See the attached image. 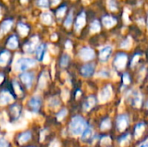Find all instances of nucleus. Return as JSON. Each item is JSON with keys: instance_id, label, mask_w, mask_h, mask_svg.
<instances>
[{"instance_id": "obj_1", "label": "nucleus", "mask_w": 148, "mask_h": 147, "mask_svg": "<svg viewBox=\"0 0 148 147\" xmlns=\"http://www.w3.org/2000/svg\"><path fill=\"white\" fill-rule=\"evenodd\" d=\"M88 126L86 120L82 116H75L69 124V131L74 136H80L83 133L84 130Z\"/></svg>"}, {"instance_id": "obj_2", "label": "nucleus", "mask_w": 148, "mask_h": 147, "mask_svg": "<svg viewBox=\"0 0 148 147\" xmlns=\"http://www.w3.org/2000/svg\"><path fill=\"white\" fill-rule=\"evenodd\" d=\"M36 62L31 58H20L16 60L13 68L16 71H25L32 67H34Z\"/></svg>"}, {"instance_id": "obj_3", "label": "nucleus", "mask_w": 148, "mask_h": 147, "mask_svg": "<svg viewBox=\"0 0 148 147\" xmlns=\"http://www.w3.org/2000/svg\"><path fill=\"white\" fill-rule=\"evenodd\" d=\"M112 96H113L112 87H111V85H107L99 93V95H98L99 102L100 103H106L111 100Z\"/></svg>"}, {"instance_id": "obj_4", "label": "nucleus", "mask_w": 148, "mask_h": 147, "mask_svg": "<svg viewBox=\"0 0 148 147\" xmlns=\"http://www.w3.org/2000/svg\"><path fill=\"white\" fill-rule=\"evenodd\" d=\"M129 98V101L131 102L132 106L135 107H140L142 103V95L138 91H130L127 94Z\"/></svg>"}, {"instance_id": "obj_5", "label": "nucleus", "mask_w": 148, "mask_h": 147, "mask_svg": "<svg viewBox=\"0 0 148 147\" xmlns=\"http://www.w3.org/2000/svg\"><path fill=\"white\" fill-rule=\"evenodd\" d=\"M127 62V55L124 53H120L118 54L114 61V64L115 68L119 70H122L125 68Z\"/></svg>"}, {"instance_id": "obj_6", "label": "nucleus", "mask_w": 148, "mask_h": 147, "mask_svg": "<svg viewBox=\"0 0 148 147\" xmlns=\"http://www.w3.org/2000/svg\"><path fill=\"white\" fill-rule=\"evenodd\" d=\"M128 124H129V120L127 114H121L118 116L116 120V125L120 132H124L128 126Z\"/></svg>"}, {"instance_id": "obj_7", "label": "nucleus", "mask_w": 148, "mask_h": 147, "mask_svg": "<svg viewBox=\"0 0 148 147\" xmlns=\"http://www.w3.org/2000/svg\"><path fill=\"white\" fill-rule=\"evenodd\" d=\"M79 55H80V57L83 61L87 62V61H90V60L94 59L95 54V51L91 48H89V47H84V48H82L80 50Z\"/></svg>"}, {"instance_id": "obj_8", "label": "nucleus", "mask_w": 148, "mask_h": 147, "mask_svg": "<svg viewBox=\"0 0 148 147\" xmlns=\"http://www.w3.org/2000/svg\"><path fill=\"white\" fill-rule=\"evenodd\" d=\"M112 47L108 45V46H105L103 47L102 49H100V52H99V59L101 62H107L109 58H110V55L112 54Z\"/></svg>"}, {"instance_id": "obj_9", "label": "nucleus", "mask_w": 148, "mask_h": 147, "mask_svg": "<svg viewBox=\"0 0 148 147\" xmlns=\"http://www.w3.org/2000/svg\"><path fill=\"white\" fill-rule=\"evenodd\" d=\"M95 66L94 63H87V64L83 65L81 69V73H82V76L90 77L91 75H93V74L95 72Z\"/></svg>"}, {"instance_id": "obj_10", "label": "nucleus", "mask_w": 148, "mask_h": 147, "mask_svg": "<svg viewBox=\"0 0 148 147\" xmlns=\"http://www.w3.org/2000/svg\"><path fill=\"white\" fill-rule=\"evenodd\" d=\"M22 81L26 85V87L28 88H30L31 85H32V82H33V79H34V76L31 73H23L20 76Z\"/></svg>"}, {"instance_id": "obj_11", "label": "nucleus", "mask_w": 148, "mask_h": 147, "mask_svg": "<svg viewBox=\"0 0 148 147\" xmlns=\"http://www.w3.org/2000/svg\"><path fill=\"white\" fill-rule=\"evenodd\" d=\"M13 101L12 95L9 92H2L0 94V106H4L10 103Z\"/></svg>"}, {"instance_id": "obj_12", "label": "nucleus", "mask_w": 148, "mask_h": 147, "mask_svg": "<svg viewBox=\"0 0 148 147\" xmlns=\"http://www.w3.org/2000/svg\"><path fill=\"white\" fill-rule=\"evenodd\" d=\"M38 42V38L37 37H33L28 43H26L24 45V50L25 52H28V53H32L36 48V45Z\"/></svg>"}, {"instance_id": "obj_13", "label": "nucleus", "mask_w": 148, "mask_h": 147, "mask_svg": "<svg viewBox=\"0 0 148 147\" xmlns=\"http://www.w3.org/2000/svg\"><path fill=\"white\" fill-rule=\"evenodd\" d=\"M12 24H13V22L11 20H6V21H4L1 24V26H0V36H2L3 35L8 33L9 30L10 29Z\"/></svg>"}, {"instance_id": "obj_14", "label": "nucleus", "mask_w": 148, "mask_h": 147, "mask_svg": "<svg viewBox=\"0 0 148 147\" xmlns=\"http://www.w3.org/2000/svg\"><path fill=\"white\" fill-rule=\"evenodd\" d=\"M85 23H86L85 14H84V12H82V13L77 16V19H76V22H75V29H76V30H80V29L85 25Z\"/></svg>"}, {"instance_id": "obj_15", "label": "nucleus", "mask_w": 148, "mask_h": 147, "mask_svg": "<svg viewBox=\"0 0 148 147\" xmlns=\"http://www.w3.org/2000/svg\"><path fill=\"white\" fill-rule=\"evenodd\" d=\"M41 103H42L41 99H40V97H38V96H34V97H32V98L30 99L29 102V106H30L34 110H36V111H37V110L40 108Z\"/></svg>"}, {"instance_id": "obj_16", "label": "nucleus", "mask_w": 148, "mask_h": 147, "mask_svg": "<svg viewBox=\"0 0 148 147\" xmlns=\"http://www.w3.org/2000/svg\"><path fill=\"white\" fill-rule=\"evenodd\" d=\"M145 128H146V126H145V124L143 122L139 123V124L136 125V126L134 128V138L136 139H139L143 134V133L145 131Z\"/></svg>"}, {"instance_id": "obj_17", "label": "nucleus", "mask_w": 148, "mask_h": 147, "mask_svg": "<svg viewBox=\"0 0 148 147\" xmlns=\"http://www.w3.org/2000/svg\"><path fill=\"white\" fill-rule=\"evenodd\" d=\"M95 105V97L94 96H89L88 98V100L86 101V102L84 103V105H83V109H84V111H89L94 107Z\"/></svg>"}, {"instance_id": "obj_18", "label": "nucleus", "mask_w": 148, "mask_h": 147, "mask_svg": "<svg viewBox=\"0 0 148 147\" xmlns=\"http://www.w3.org/2000/svg\"><path fill=\"white\" fill-rule=\"evenodd\" d=\"M102 23L107 28H111L116 23V19L110 16H107L102 18Z\"/></svg>"}, {"instance_id": "obj_19", "label": "nucleus", "mask_w": 148, "mask_h": 147, "mask_svg": "<svg viewBox=\"0 0 148 147\" xmlns=\"http://www.w3.org/2000/svg\"><path fill=\"white\" fill-rule=\"evenodd\" d=\"M93 129L91 128L90 126H88L86 127V129L84 130L83 133L82 134V139L83 141H88V139H90L93 136Z\"/></svg>"}, {"instance_id": "obj_20", "label": "nucleus", "mask_w": 148, "mask_h": 147, "mask_svg": "<svg viewBox=\"0 0 148 147\" xmlns=\"http://www.w3.org/2000/svg\"><path fill=\"white\" fill-rule=\"evenodd\" d=\"M18 46V40L16 38V36H12L10 37V39L8 40V42H7V47L9 49H16V47Z\"/></svg>"}, {"instance_id": "obj_21", "label": "nucleus", "mask_w": 148, "mask_h": 147, "mask_svg": "<svg viewBox=\"0 0 148 147\" xmlns=\"http://www.w3.org/2000/svg\"><path fill=\"white\" fill-rule=\"evenodd\" d=\"M47 79H48V75L46 72H43L41 76H40V79H39V84H38V88L40 89H43L45 87H46V84H47Z\"/></svg>"}, {"instance_id": "obj_22", "label": "nucleus", "mask_w": 148, "mask_h": 147, "mask_svg": "<svg viewBox=\"0 0 148 147\" xmlns=\"http://www.w3.org/2000/svg\"><path fill=\"white\" fill-rule=\"evenodd\" d=\"M10 53L8 51H3L0 54V65L5 66L10 59Z\"/></svg>"}, {"instance_id": "obj_23", "label": "nucleus", "mask_w": 148, "mask_h": 147, "mask_svg": "<svg viewBox=\"0 0 148 147\" xmlns=\"http://www.w3.org/2000/svg\"><path fill=\"white\" fill-rule=\"evenodd\" d=\"M31 138V133L29 132H27V133H22L20 136H19V139H18V142L19 144L23 145L26 142H28Z\"/></svg>"}, {"instance_id": "obj_24", "label": "nucleus", "mask_w": 148, "mask_h": 147, "mask_svg": "<svg viewBox=\"0 0 148 147\" xmlns=\"http://www.w3.org/2000/svg\"><path fill=\"white\" fill-rule=\"evenodd\" d=\"M17 29H18V31H19V33H20V35L22 36H25L29 32V27L26 24L23 23H18Z\"/></svg>"}, {"instance_id": "obj_25", "label": "nucleus", "mask_w": 148, "mask_h": 147, "mask_svg": "<svg viewBox=\"0 0 148 147\" xmlns=\"http://www.w3.org/2000/svg\"><path fill=\"white\" fill-rule=\"evenodd\" d=\"M41 19H42V22L45 24H50L52 23V16L50 13H42V16H41Z\"/></svg>"}, {"instance_id": "obj_26", "label": "nucleus", "mask_w": 148, "mask_h": 147, "mask_svg": "<svg viewBox=\"0 0 148 147\" xmlns=\"http://www.w3.org/2000/svg\"><path fill=\"white\" fill-rule=\"evenodd\" d=\"M110 127H111V120H110V119L107 118V119H105L101 122V131H107V130L110 129Z\"/></svg>"}, {"instance_id": "obj_27", "label": "nucleus", "mask_w": 148, "mask_h": 147, "mask_svg": "<svg viewBox=\"0 0 148 147\" xmlns=\"http://www.w3.org/2000/svg\"><path fill=\"white\" fill-rule=\"evenodd\" d=\"M10 110H11V113L12 115L15 117V118H18L19 115H20V111H21V108L18 105L15 104L13 105L11 107H10Z\"/></svg>"}, {"instance_id": "obj_28", "label": "nucleus", "mask_w": 148, "mask_h": 147, "mask_svg": "<svg viewBox=\"0 0 148 147\" xmlns=\"http://www.w3.org/2000/svg\"><path fill=\"white\" fill-rule=\"evenodd\" d=\"M44 49H45V46H44V44H41V45H39V46H38V48L36 49V55H37V58H38L39 60H41V58L42 59V57H43V55H44V54H43Z\"/></svg>"}, {"instance_id": "obj_29", "label": "nucleus", "mask_w": 148, "mask_h": 147, "mask_svg": "<svg viewBox=\"0 0 148 147\" xmlns=\"http://www.w3.org/2000/svg\"><path fill=\"white\" fill-rule=\"evenodd\" d=\"M90 29H91V31H92V32H94V33L100 31V29H101V25H100V23H99L97 20L94 21V22L91 23Z\"/></svg>"}, {"instance_id": "obj_30", "label": "nucleus", "mask_w": 148, "mask_h": 147, "mask_svg": "<svg viewBox=\"0 0 148 147\" xmlns=\"http://www.w3.org/2000/svg\"><path fill=\"white\" fill-rule=\"evenodd\" d=\"M130 141V134H126L122 138L120 139V145L121 147L126 146Z\"/></svg>"}, {"instance_id": "obj_31", "label": "nucleus", "mask_w": 148, "mask_h": 147, "mask_svg": "<svg viewBox=\"0 0 148 147\" xmlns=\"http://www.w3.org/2000/svg\"><path fill=\"white\" fill-rule=\"evenodd\" d=\"M101 146H109L111 145V139L108 136H104L101 139Z\"/></svg>"}, {"instance_id": "obj_32", "label": "nucleus", "mask_w": 148, "mask_h": 147, "mask_svg": "<svg viewBox=\"0 0 148 147\" xmlns=\"http://www.w3.org/2000/svg\"><path fill=\"white\" fill-rule=\"evenodd\" d=\"M131 46H132V40H131L130 37H128L127 39H126V40L121 44V47L122 49H130Z\"/></svg>"}, {"instance_id": "obj_33", "label": "nucleus", "mask_w": 148, "mask_h": 147, "mask_svg": "<svg viewBox=\"0 0 148 147\" xmlns=\"http://www.w3.org/2000/svg\"><path fill=\"white\" fill-rule=\"evenodd\" d=\"M69 56L68 55H63L62 59H61V66L62 68L67 67L69 64Z\"/></svg>"}, {"instance_id": "obj_34", "label": "nucleus", "mask_w": 148, "mask_h": 147, "mask_svg": "<svg viewBox=\"0 0 148 147\" xmlns=\"http://www.w3.org/2000/svg\"><path fill=\"white\" fill-rule=\"evenodd\" d=\"M59 105H60V101L56 97H54V98H51L50 99V101H49V106L51 107L56 108L57 107H59Z\"/></svg>"}, {"instance_id": "obj_35", "label": "nucleus", "mask_w": 148, "mask_h": 147, "mask_svg": "<svg viewBox=\"0 0 148 147\" xmlns=\"http://www.w3.org/2000/svg\"><path fill=\"white\" fill-rule=\"evenodd\" d=\"M67 113H68V111H67V109H66V108L62 109V110L58 113V114H57V116H56L57 120H58L59 121L62 120L65 118V116L67 115Z\"/></svg>"}, {"instance_id": "obj_36", "label": "nucleus", "mask_w": 148, "mask_h": 147, "mask_svg": "<svg viewBox=\"0 0 148 147\" xmlns=\"http://www.w3.org/2000/svg\"><path fill=\"white\" fill-rule=\"evenodd\" d=\"M72 21H73V14H72V13H69V16H67L65 22H64V25H65L67 28L70 27V25L72 24Z\"/></svg>"}, {"instance_id": "obj_37", "label": "nucleus", "mask_w": 148, "mask_h": 147, "mask_svg": "<svg viewBox=\"0 0 148 147\" xmlns=\"http://www.w3.org/2000/svg\"><path fill=\"white\" fill-rule=\"evenodd\" d=\"M13 88H14L15 92L16 93V94H18V95L22 94L21 88H20V86L18 85V83H17V81H13Z\"/></svg>"}, {"instance_id": "obj_38", "label": "nucleus", "mask_w": 148, "mask_h": 147, "mask_svg": "<svg viewBox=\"0 0 148 147\" xmlns=\"http://www.w3.org/2000/svg\"><path fill=\"white\" fill-rule=\"evenodd\" d=\"M108 75H109V73H108V71L106 70V69H102V70H101V71L97 74V76H100V77H101V78H108Z\"/></svg>"}, {"instance_id": "obj_39", "label": "nucleus", "mask_w": 148, "mask_h": 147, "mask_svg": "<svg viewBox=\"0 0 148 147\" xmlns=\"http://www.w3.org/2000/svg\"><path fill=\"white\" fill-rule=\"evenodd\" d=\"M122 80H123V84L124 85H128L131 81L130 80V77H129V75L127 73H125L123 75V77H122Z\"/></svg>"}, {"instance_id": "obj_40", "label": "nucleus", "mask_w": 148, "mask_h": 147, "mask_svg": "<svg viewBox=\"0 0 148 147\" xmlns=\"http://www.w3.org/2000/svg\"><path fill=\"white\" fill-rule=\"evenodd\" d=\"M65 11H66V7L65 6H62L60 9H58V10L56 11V16L58 17H62L65 14Z\"/></svg>"}, {"instance_id": "obj_41", "label": "nucleus", "mask_w": 148, "mask_h": 147, "mask_svg": "<svg viewBox=\"0 0 148 147\" xmlns=\"http://www.w3.org/2000/svg\"><path fill=\"white\" fill-rule=\"evenodd\" d=\"M69 91L66 90V89L62 90V100H63L64 101H67L68 99H69Z\"/></svg>"}, {"instance_id": "obj_42", "label": "nucleus", "mask_w": 148, "mask_h": 147, "mask_svg": "<svg viewBox=\"0 0 148 147\" xmlns=\"http://www.w3.org/2000/svg\"><path fill=\"white\" fill-rule=\"evenodd\" d=\"M37 3L42 8H47L49 6V0H38Z\"/></svg>"}, {"instance_id": "obj_43", "label": "nucleus", "mask_w": 148, "mask_h": 147, "mask_svg": "<svg viewBox=\"0 0 148 147\" xmlns=\"http://www.w3.org/2000/svg\"><path fill=\"white\" fill-rule=\"evenodd\" d=\"M0 147H9L7 140L2 136H0Z\"/></svg>"}, {"instance_id": "obj_44", "label": "nucleus", "mask_w": 148, "mask_h": 147, "mask_svg": "<svg viewBox=\"0 0 148 147\" xmlns=\"http://www.w3.org/2000/svg\"><path fill=\"white\" fill-rule=\"evenodd\" d=\"M139 60H140V55H135L134 56L132 62H131V67L133 68L134 66H135V65L137 64V62H139Z\"/></svg>"}, {"instance_id": "obj_45", "label": "nucleus", "mask_w": 148, "mask_h": 147, "mask_svg": "<svg viewBox=\"0 0 148 147\" xmlns=\"http://www.w3.org/2000/svg\"><path fill=\"white\" fill-rule=\"evenodd\" d=\"M42 62H43V63H45V64H47V63L49 62V55L48 53H45V54H44V55H43V57H42Z\"/></svg>"}, {"instance_id": "obj_46", "label": "nucleus", "mask_w": 148, "mask_h": 147, "mask_svg": "<svg viewBox=\"0 0 148 147\" xmlns=\"http://www.w3.org/2000/svg\"><path fill=\"white\" fill-rule=\"evenodd\" d=\"M49 147H60V144L58 141L56 140H54L50 145H49Z\"/></svg>"}, {"instance_id": "obj_47", "label": "nucleus", "mask_w": 148, "mask_h": 147, "mask_svg": "<svg viewBox=\"0 0 148 147\" xmlns=\"http://www.w3.org/2000/svg\"><path fill=\"white\" fill-rule=\"evenodd\" d=\"M45 135H46V130H43L40 134V141H43V139L45 138Z\"/></svg>"}, {"instance_id": "obj_48", "label": "nucleus", "mask_w": 148, "mask_h": 147, "mask_svg": "<svg viewBox=\"0 0 148 147\" xmlns=\"http://www.w3.org/2000/svg\"><path fill=\"white\" fill-rule=\"evenodd\" d=\"M66 48H67L68 49H70L72 48V44H71V42H70L69 41H68V42H66Z\"/></svg>"}, {"instance_id": "obj_49", "label": "nucleus", "mask_w": 148, "mask_h": 147, "mask_svg": "<svg viewBox=\"0 0 148 147\" xmlns=\"http://www.w3.org/2000/svg\"><path fill=\"white\" fill-rule=\"evenodd\" d=\"M61 0H51V3L52 5H57L60 3Z\"/></svg>"}, {"instance_id": "obj_50", "label": "nucleus", "mask_w": 148, "mask_h": 147, "mask_svg": "<svg viewBox=\"0 0 148 147\" xmlns=\"http://www.w3.org/2000/svg\"><path fill=\"white\" fill-rule=\"evenodd\" d=\"M139 147H148V140L145 141V142H143L142 144H140V146Z\"/></svg>"}, {"instance_id": "obj_51", "label": "nucleus", "mask_w": 148, "mask_h": 147, "mask_svg": "<svg viewBox=\"0 0 148 147\" xmlns=\"http://www.w3.org/2000/svg\"><path fill=\"white\" fill-rule=\"evenodd\" d=\"M25 117H26L27 119H31L32 115H31V113H30L29 112H26V113H25Z\"/></svg>"}, {"instance_id": "obj_52", "label": "nucleus", "mask_w": 148, "mask_h": 147, "mask_svg": "<svg viewBox=\"0 0 148 147\" xmlns=\"http://www.w3.org/2000/svg\"><path fill=\"white\" fill-rule=\"evenodd\" d=\"M3 75L2 74H0V83L3 81Z\"/></svg>"}, {"instance_id": "obj_53", "label": "nucleus", "mask_w": 148, "mask_h": 147, "mask_svg": "<svg viewBox=\"0 0 148 147\" xmlns=\"http://www.w3.org/2000/svg\"><path fill=\"white\" fill-rule=\"evenodd\" d=\"M146 107H147V108L148 109V101H147V106H146Z\"/></svg>"}, {"instance_id": "obj_54", "label": "nucleus", "mask_w": 148, "mask_h": 147, "mask_svg": "<svg viewBox=\"0 0 148 147\" xmlns=\"http://www.w3.org/2000/svg\"><path fill=\"white\" fill-rule=\"evenodd\" d=\"M147 26H148V19H147Z\"/></svg>"}]
</instances>
